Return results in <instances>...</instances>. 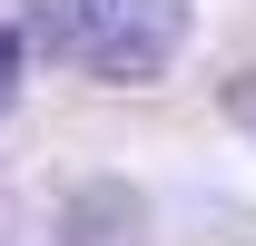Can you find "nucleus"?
Listing matches in <instances>:
<instances>
[{"label": "nucleus", "instance_id": "7ed1b4c3", "mask_svg": "<svg viewBox=\"0 0 256 246\" xmlns=\"http://www.w3.org/2000/svg\"><path fill=\"white\" fill-rule=\"evenodd\" d=\"M20 50H79V0H20Z\"/></svg>", "mask_w": 256, "mask_h": 246}, {"label": "nucleus", "instance_id": "f257e3e1", "mask_svg": "<svg viewBox=\"0 0 256 246\" xmlns=\"http://www.w3.org/2000/svg\"><path fill=\"white\" fill-rule=\"evenodd\" d=\"M188 30H197L188 0H79V50L69 60L108 89H138L188 50Z\"/></svg>", "mask_w": 256, "mask_h": 246}, {"label": "nucleus", "instance_id": "20e7f679", "mask_svg": "<svg viewBox=\"0 0 256 246\" xmlns=\"http://www.w3.org/2000/svg\"><path fill=\"white\" fill-rule=\"evenodd\" d=\"M20 60H30V50H20V30H0V108L20 98Z\"/></svg>", "mask_w": 256, "mask_h": 246}, {"label": "nucleus", "instance_id": "f03ea898", "mask_svg": "<svg viewBox=\"0 0 256 246\" xmlns=\"http://www.w3.org/2000/svg\"><path fill=\"white\" fill-rule=\"evenodd\" d=\"M148 236V207L128 187H79L69 197V246H138Z\"/></svg>", "mask_w": 256, "mask_h": 246}, {"label": "nucleus", "instance_id": "39448f33", "mask_svg": "<svg viewBox=\"0 0 256 246\" xmlns=\"http://www.w3.org/2000/svg\"><path fill=\"white\" fill-rule=\"evenodd\" d=\"M226 118H236V128H256V69H246V79H226Z\"/></svg>", "mask_w": 256, "mask_h": 246}]
</instances>
